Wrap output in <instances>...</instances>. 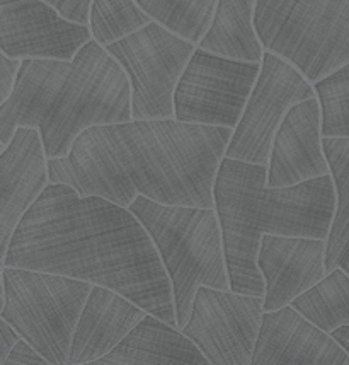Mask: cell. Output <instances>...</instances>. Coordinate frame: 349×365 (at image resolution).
<instances>
[{
  "instance_id": "obj_1",
  "label": "cell",
  "mask_w": 349,
  "mask_h": 365,
  "mask_svg": "<svg viewBox=\"0 0 349 365\" xmlns=\"http://www.w3.org/2000/svg\"><path fill=\"white\" fill-rule=\"evenodd\" d=\"M2 267L58 273L123 294L177 328L172 284L128 207L50 182L14 230Z\"/></svg>"
},
{
  "instance_id": "obj_2",
  "label": "cell",
  "mask_w": 349,
  "mask_h": 365,
  "mask_svg": "<svg viewBox=\"0 0 349 365\" xmlns=\"http://www.w3.org/2000/svg\"><path fill=\"white\" fill-rule=\"evenodd\" d=\"M234 128L130 120L84 130L65 158L48 159L50 182L121 207L137 197L164 205L215 208V181Z\"/></svg>"
},
{
  "instance_id": "obj_3",
  "label": "cell",
  "mask_w": 349,
  "mask_h": 365,
  "mask_svg": "<svg viewBox=\"0 0 349 365\" xmlns=\"http://www.w3.org/2000/svg\"><path fill=\"white\" fill-rule=\"evenodd\" d=\"M133 120L132 84L120 62L90 40L72 60L24 58L14 91L0 108V143L19 127L38 128L46 158L68 155L82 132Z\"/></svg>"
},
{
  "instance_id": "obj_4",
  "label": "cell",
  "mask_w": 349,
  "mask_h": 365,
  "mask_svg": "<svg viewBox=\"0 0 349 365\" xmlns=\"http://www.w3.org/2000/svg\"><path fill=\"white\" fill-rule=\"evenodd\" d=\"M213 195L230 289L252 295H264L266 289L257 267L264 234L327 239L338 203L333 175L274 188L268 166L232 158L222 159Z\"/></svg>"
},
{
  "instance_id": "obj_5",
  "label": "cell",
  "mask_w": 349,
  "mask_h": 365,
  "mask_svg": "<svg viewBox=\"0 0 349 365\" xmlns=\"http://www.w3.org/2000/svg\"><path fill=\"white\" fill-rule=\"evenodd\" d=\"M130 210L145 225L159 251L172 284L177 328L182 329L199 287L232 290L217 208L164 205L137 197Z\"/></svg>"
},
{
  "instance_id": "obj_6",
  "label": "cell",
  "mask_w": 349,
  "mask_h": 365,
  "mask_svg": "<svg viewBox=\"0 0 349 365\" xmlns=\"http://www.w3.org/2000/svg\"><path fill=\"white\" fill-rule=\"evenodd\" d=\"M254 26L312 84L349 63V0H257Z\"/></svg>"
},
{
  "instance_id": "obj_7",
  "label": "cell",
  "mask_w": 349,
  "mask_h": 365,
  "mask_svg": "<svg viewBox=\"0 0 349 365\" xmlns=\"http://www.w3.org/2000/svg\"><path fill=\"white\" fill-rule=\"evenodd\" d=\"M94 284L78 278L2 267V314L50 365H67L72 338Z\"/></svg>"
},
{
  "instance_id": "obj_8",
  "label": "cell",
  "mask_w": 349,
  "mask_h": 365,
  "mask_svg": "<svg viewBox=\"0 0 349 365\" xmlns=\"http://www.w3.org/2000/svg\"><path fill=\"white\" fill-rule=\"evenodd\" d=\"M106 50L125 68L132 84L133 120L176 118L174 94L196 43L152 21Z\"/></svg>"
},
{
  "instance_id": "obj_9",
  "label": "cell",
  "mask_w": 349,
  "mask_h": 365,
  "mask_svg": "<svg viewBox=\"0 0 349 365\" xmlns=\"http://www.w3.org/2000/svg\"><path fill=\"white\" fill-rule=\"evenodd\" d=\"M259 72L261 62L230 58L196 46L174 94L176 118L235 128Z\"/></svg>"
},
{
  "instance_id": "obj_10",
  "label": "cell",
  "mask_w": 349,
  "mask_h": 365,
  "mask_svg": "<svg viewBox=\"0 0 349 365\" xmlns=\"http://www.w3.org/2000/svg\"><path fill=\"white\" fill-rule=\"evenodd\" d=\"M313 84L293 63L264 50L261 72L242 118L234 128L225 158L268 166L273 140L295 104L316 98Z\"/></svg>"
},
{
  "instance_id": "obj_11",
  "label": "cell",
  "mask_w": 349,
  "mask_h": 365,
  "mask_svg": "<svg viewBox=\"0 0 349 365\" xmlns=\"http://www.w3.org/2000/svg\"><path fill=\"white\" fill-rule=\"evenodd\" d=\"M264 314L263 295L202 285L182 328L213 365H249Z\"/></svg>"
},
{
  "instance_id": "obj_12",
  "label": "cell",
  "mask_w": 349,
  "mask_h": 365,
  "mask_svg": "<svg viewBox=\"0 0 349 365\" xmlns=\"http://www.w3.org/2000/svg\"><path fill=\"white\" fill-rule=\"evenodd\" d=\"M90 40L89 24L67 19L45 0H0V48L12 58L72 60Z\"/></svg>"
},
{
  "instance_id": "obj_13",
  "label": "cell",
  "mask_w": 349,
  "mask_h": 365,
  "mask_svg": "<svg viewBox=\"0 0 349 365\" xmlns=\"http://www.w3.org/2000/svg\"><path fill=\"white\" fill-rule=\"evenodd\" d=\"M327 239L274 236L261 239L257 267L264 278V311L290 306L327 275Z\"/></svg>"
},
{
  "instance_id": "obj_14",
  "label": "cell",
  "mask_w": 349,
  "mask_h": 365,
  "mask_svg": "<svg viewBox=\"0 0 349 365\" xmlns=\"http://www.w3.org/2000/svg\"><path fill=\"white\" fill-rule=\"evenodd\" d=\"M254 365H349V354L330 333L293 306L264 311Z\"/></svg>"
},
{
  "instance_id": "obj_15",
  "label": "cell",
  "mask_w": 349,
  "mask_h": 365,
  "mask_svg": "<svg viewBox=\"0 0 349 365\" xmlns=\"http://www.w3.org/2000/svg\"><path fill=\"white\" fill-rule=\"evenodd\" d=\"M50 185L48 158L38 128L19 127L0 155V241L2 258L26 212Z\"/></svg>"
},
{
  "instance_id": "obj_16",
  "label": "cell",
  "mask_w": 349,
  "mask_h": 365,
  "mask_svg": "<svg viewBox=\"0 0 349 365\" xmlns=\"http://www.w3.org/2000/svg\"><path fill=\"white\" fill-rule=\"evenodd\" d=\"M330 175L322 137L321 103L316 98L295 104L286 113L273 140L268 185L274 188Z\"/></svg>"
},
{
  "instance_id": "obj_17",
  "label": "cell",
  "mask_w": 349,
  "mask_h": 365,
  "mask_svg": "<svg viewBox=\"0 0 349 365\" xmlns=\"http://www.w3.org/2000/svg\"><path fill=\"white\" fill-rule=\"evenodd\" d=\"M147 314L123 294L94 285L73 333L67 365L90 364L104 357Z\"/></svg>"
},
{
  "instance_id": "obj_18",
  "label": "cell",
  "mask_w": 349,
  "mask_h": 365,
  "mask_svg": "<svg viewBox=\"0 0 349 365\" xmlns=\"http://www.w3.org/2000/svg\"><path fill=\"white\" fill-rule=\"evenodd\" d=\"M199 346L182 329L148 314L109 354L90 365H207Z\"/></svg>"
},
{
  "instance_id": "obj_19",
  "label": "cell",
  "mask_w": 349,
  "mask_h": 365,
  "mask_svg": "<svg viewBox=\"0 0 349 365\" xmlns=\"http://www.w3.org/2000/svg\"><path fill=\"white\" fill-rule=\"evenodd\" d=\"M257 0H218L208 33L198 46L230 58L261 62L264 48L254 26Z\"/></svg>"
},
{
  "instance_id": "obj_20",
  "label": "cell",
  "mask_w": 349,
  "mask_h": 365,
  "mask_svg": "<svg viewBox=\"0 0 349 365\" xmlns=\"http://www.w3.org/2000/svg\"><path fill=\"white\" fill-rule=\"evenodd\" d=\"M325 158L335 185V214L327 236L325 270L349 273V138L324 137Z\"/></svg>"
},
{
  "instance_id": "obj_21",
  "label": "cell",
  "mask_w": 349,
  "mask_h": 365,
  "mask_svg": "<svg viewBox=\"0 0 349 365\" xmlns=\"http://www.w3.org/2000/svg\"><path fill=\"white\" fill-rule=\"evenodd\" d=\"M291 306L327 333L349 324V273L335 268Z\"/></svg>"
},
{
  "instance_id": "obj_22",
  "label": "cell",
  "mask_w": 349,
  "mask_h": 365,
  "mask_svg": "<svg viewBox=\"0 0 349 365\" xmlns=\"http://www.w3.org/2000/svg\"><path fill=\"white\" fill-rule=\"evenodd\" d=\"M152 19L198 45L212 26L218 0H137Z\"/></svg>"
},
{
  "instance_id": "obj_23",
  "label": "cell",
  "mask_w": 349,
  "mask_h": 365,
  "mask_svg": "<svg viewBox=\"0 0 349 365\" xmlns=\"http://www.w3.org/2000/svg\"><path fill=\"white\" fill-rule=\"evenodd\" d=\"M152 21L137 0H93L89 26L94 40L108 46Z\"/></svg>"
},
{
  "instance_id": "obj_24",
  "label": "cell",
  "mask_w": 349,
  "mask_h": 365,
  "mask_svg": "<svg viewBox=\"0 0 349 365\" xmlns=\"http://www.w3.org/2000/svg\"><path fill=\"white\" fill-rule=\"evenodd\" d=\"M322 113V137L349 138V63L313 84Z\"/></svg>"
},
{
  "instance_id": "obj_25",
  "label": "cell",
  "mask_w": 349,
  "mask_h": 365,
  "mask_svg": "<svg viewBox=\"0 0 349 365\" xmlns=\"http://www.w3.org/2000/svg\"><path fill=\"white\" fill-rule=\"evenodd\" d=\"M45 2L51 4L67 19L80 24H89L93 0H45Z\"/></svg>"
},
{
  "instance_id": "obj_26",
  "label": "cell",
  "mask_w": 349,
  "mask_h": 365,
  "mask_svg": "<svg viewBox=\"0 0 349 365\" xmlns=\"http://www.w3.org/2000/svg\"><path fill=\"white\" fill-rule=\"evenodd\" d=\"M50 362L43 357L41 351H38L34 346L24 338H21L16 343L14 349L11 350L6 362L2 365H48Z\"/></svg>"
},
{
  "instance_id": "obj_27",
  "label": "cell",
  "mask_w": 349,
  "mask_h": 365,
  "mask_svg": "<svg viewBox=\"0 0 349 365\" xmlns=\"http://www.w3.org/2000/svg\"><path fill=\"white\" fill-rule=\"evenodd\" d=\"M23 60L12 58L6 53L0 55V101H7L9 96L14 91L17 73H19Z\"/></svg>"
},
{
  "instance_id": "obj_28",
  "label": "cell",
  "mask_w": 349,
  "mask_h": 365,
  "mask_svg": "<svg viewBox=\"0 0 349 365\" xmlns=\"http://www.w3.org/2000/svg\"><path fill=\"white\" fill-rule=\"evenodd\" d=\"M21 334L11 323H7L6 319H2L0 324V364L6 362V359L11 354V350L14 349L16 343L21 340Z\"/></svg>"
},
{
  "instance_id": "obj_29",
  "label": "cell",
  "mask_w": 349,
  "mask_h": 365,
  "mask_svg": "<svg viewBox=\"0 0 349 365\" xmlns=\"http://www.w3.org/2000/svg\"><path fill=\"white\" fill-rule=\"evenodd\" d=\"M330 334H333L335 340H338L339 345H341L343 349L349 354V324L339 326V328L334 329V331Z\"/></svg>"
}]
</instances>
